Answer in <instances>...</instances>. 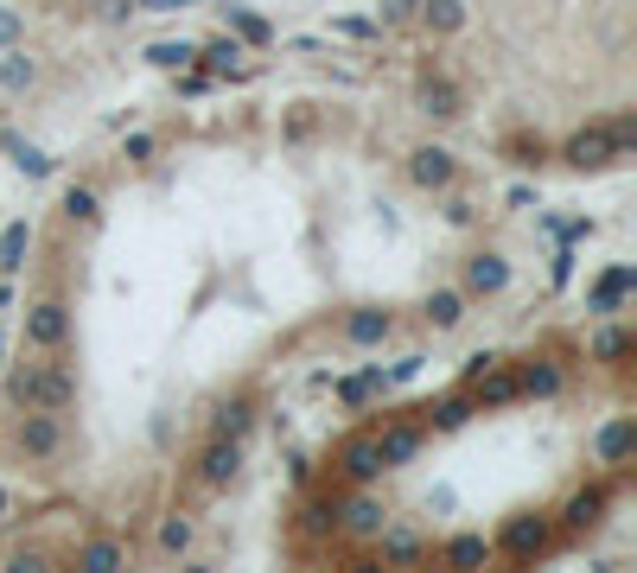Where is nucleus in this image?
I'll return each mask as SVG.
<instances>
[{
	"mask_svg": "<svg viewBox=\"0 0 637 573\" xmlns=\"http://www.w3.org/2000/svg\"><path fill=\"white\" fill-rule=\"evenodd\" d=\"M631 446H637V421H631V414H618V421L599 427L593 453H599V465H625V459H631Z\"/></svg>",
	"mask_w": 637,
	"mask_h": 573,
	"instance_id": "obj_13",
	"label": "nucleus"
},
{
	"mask_svg": "<svg viewBox=\"0 0 637 573\" xmlns=\"http://www.w3.org/2000/svg\"><path fill=\"white\" fill-rule=\"evenodd\" d=\"M179 7H198V0H141V13H179Z\"/></svg>",
	"mask_w": 637,
	"mask_h": 573,
	"instance_id": "obj_40",
	"label": "nucleus"
},
{
	"mask_svg": "<svg viewBox=\"0 0 637 573\" xmlns=\"http://www.w3.org/2000/svg\"><path fill=\"white\" fill-rule=\"evenodd\" d=\"M389 523V510L376 503L370 491L364 497H351V503H338V529H351V535H364V542H376V529Z\"/></svg>",
	"mask_w": 637,
	"mask_h": 573,
	"instance_id": "obj_12",
	"label": "nucleus"
},
{
	"mask_svg": "<svg viewBox=\"0 0 637 573\" xmlns=\"http://www.w3.org/2000/svg\"><path fill=\"white\" fill-rule=\"evenodd\" d=\"M421 446H427V427H415V421H395V427L376 433V459H383V472H402Z\"/></svg>",
	"mask_w": 637,
	"mask_h": 573,
	"instance_id": "obj_7",
	"label": "nucleus"
},
{
	"mask_svg": "<svg viewBox=\"0 0 637 573\" xmlns=\"http://www.w3.org/2000/svg\"><path fill=\"white\" fill-rule=\"evenodd\" d=\"M459 319H466V293H453V287L427 293V325H434V332H453Z\"/></svg>",
	"mask_w": 637,
	"mask_h": 573,
	"instance_id": "obj_23",
	"label": "nucleus"
},
{
	"mask_svg": "<svg viewBox=\"0 0 637 573\" xmlns=\"http://www.w3.org/2000/svg\"><path fill=\"white\" fill-rule=\"evenodd\" d=\"M32 77H39V71H32V58H26V51H13V58L0 64V83H7V90H26Z\"/></svg>",
	"mask_w": 637,
	"mask_h": 573,
	"instance_id": "obj_36",
	"label": "nucleus"
},
{
	"mask_svg": "<svg viewBox=\"0 0 637 573\" xmlns=\"http://www.w3.org/2000/svg\"><path fill=\"white\" fill-rule=\"evenodd\" d=\"M408 179H415L421 191H446L459 179V160L446 147H415V153H408Z\"/></svg>",
	"mask_w": 637,
	"mask_h": 573,
	"instance_id": "obj_8",
	"label": "nucleus"
},
{
	"mask_svg": "<svg viewBox=\"0 0 637 573\" xmlns=\"http://www.w3.org/2000/svg\"><path fill=\"white\" fill-rule=\"evenodd\" d=\"M147 64H160V71H185V64H198V45L192 39H160V45H147Z\"/></svg>",
	"mask_w": 637,
	"mask_h": 573,
	"instance_id": "obj_26",
	"label": "nucleus"
},
{
	"mask_svg": "<svg viewBox=\"0 0 637 573\" xmlns=\"http://www.w3.org/2000/svg\"><path fill=\"white\" fill-rule=\"evenodd\" d=\"M338 472L351 484H376L383 478V459H376V433H351V440L338 446Z\"/></svg>",
	"mask_w": 637,
	"mask_h": 573,
	"instance_id": "obj_9",
	"label": "nucleus"
},
{
	"mask_svg": "<svg viewBox=\"0 0 637 573\" xmlns=\"http://www.w3.org/2000/svg\"><path fill=\"white\" fill-rule=\"evenodd\" d=\"M26 344H32V351H64V344H71V306H64V300H39L26 312Z\"/></svg>",
	"mask_w": 637,
	"mask_h": 573,
	"instance_id": "obj_5",
	"label": "nucleus"
},
{
	"mask_svg": "<svg viewBox=\"0 0 637 573\" xmlns=\"http://www.w3.org/2000/svg\"><path fill=\"white\" fill-rule=\"evenodd\" d=\"M160 548H166V554H185V548H192V516H166V523H160Z\"/></svg>",
	"mask_w": 637,
	"mask_h": 573,
	"instance_id": "obj_35",
	"label": "nucleus"
},
{
	"mask_svg": "<svg viewBox=\"0 0 637 573\" xmlns=\"http://www.w3.org/2000/svg\"><path fill=\"white\" fill-rule=\"evenodd\" d=\"M26 249H32V223H7L0 230V268H26Z\"/></svg>",
	"mask_w": 637,
	"mask_h": 573,
	"instance_id": "obj_27",
	"label": "nucleus"
},
{
	"mask_svg": "<svg viewBox=\"0 0 637 573\" xmlns=\"http://www.w3.org/2000/svg\"><path fill=\"white\" fill-rule=\"evenodd\" d=\"M7 153H13V166H20L26 179H51V172H58V160H51V153L26 147V141H7Z\"/></svg>",
	"mask_w": 637,
	"mask_h": 573,
	"instance_id": "obj_32",
	"label": "nucleus"
},
{
	"mask_svg": "<svg viewBox=\"0 0 637 573\" xmlns=\"http://www.w3.org/2000/svg\"><path fill=\"white\" fill-rule=\"evenodd\" d=\"M7 395L20 408H51V414H64L77 402V376L64 370V363H20V370L7 376Z\"/></svg>",
	"mask_w": 637,
	"mask_h": 573,
	"instance_id": "obj_1",
	"label": "nucleus"
},
{
	"mask_svg": "<svg viewBox=\"0 0 637 573\" xmlns=\"http://www.w3.org/2000/svg\"><path fill=\"white\" fill-rule=\"evenodd\" d=\"M122 561H128V554H122V542H109V535H96V542L77 548V567L83 573H115Z\"/></svg>",
	"mask_w": 637,
	"mask_h": 573,
	"instance_id": "obj_24",
	"label": "nucleus"
},
{
	"mask_svg": "<svg viewBox=\"0 0 637 573\" xmlns=\"http://www.w3.org/2000/svg\"><path fill=\"white\" fill-rule=\"evenodd\" d=\"M376 13H383V20L395 26V20H408V13H415V0H383V7H376Z\"/></svg>",
	"mask_w": 637,
	"mask_h": 573,
	"instance_id": "obj_39",
	"label": "nucleus"
},
{
	"mask_svg": "<svg viewBox=\"0 0 637 573\" xmlns=\"http://www.w3.org/2000/svg\"><path fill=\"white\" fill-rule=\"evenodd\" d=\"M491 554H497V548L485 542V535H453V542L440 548V561H446V567H485Z\"/></svg>",
	"mask_w": 637,
	"mask_h": 573,
	"instance_id": "obj_22",
	"label": "nucleus"
},
{
	"mask_svg": "<svg viewBox=\"0 0 637 573\" xmlns=\"http://www.w3.org/2000/svg\"><path fill=\"white\" fill-rule=\"evenodd\" d=\"M637 287V268L631 262H618V268H606L599 274V287H593V312H618V300Z\"/></svg>",
	"mask_w": 637,
	"mask_h": 573,
	"instance_id": "obj_19",
	"label": "nucleus"
},
{
	"mask_svg": "<svg viewBox=\"0 0 637 573\" xmlns=\"http://www.w3.org/2000/svg\"><path fill=\"white\" fill-rule=\"evenodd\" d=\"M516 370V395H555L561 389V370L548 357H529V363H510Z\"/></svg>",
	"mask_w": 637,
	"mask_h": 573,
	"instance_id": "obj_18",
	"label": "nucleus"
},
{
	"mask_svg": "<svg viewBox=\"0 0 637 573\" xmlns=\"http://www.w3.org/2000/svg\"><path fill=\"white\" fill-rule=\"evenodd\" d=\"M376 542H383V567H415V561H427V542L421 535H408V529H376Z\"/></svg>",
	"mask_w": 637,
	"mask_h": 573,
	"instance_id": "obj_16",
	"label": "nucleus"
},
{
	"mask_svg": "<svg viewBox=\"0 0 637 573\" xmlns=\"http://www.w3.org/2000/svg\"><path fill=\"white\" fill-rule=\"evenodd\" d=\"M198 58H204V71H211V77H230L236 58H243V45H236V39H211V45H198Z\"/></svg>",
	"mask_w": 637,
	"mask_h": 573,
	"instance_id": "obj_29",
	"label": "nucleus"
},
{
	"mask_svg": "<svg viewBox=\"0 0 637 573\" xmlns=\"http://www.w3.org/2000/svg\"><path fill=\"white\" fill-rule=\"evenodd\" d=\"M421 414H434V427H440V433H453V427H466V421H472V395H446V402L421 408Z\"/></svg>",
	"mask_w": 637,
	"mask_h": 573,
	"instance_id": "obj_30",
	"label": "nucleus"
},
{
	"mask_svg": "<svg viewBox=\"0 0 637 573\" xmlns=\"http://www.w3.org/2000/svg\"><path fill=\"white\" fill-rule=\"evenodd\" d=\"M13 446H20L26 459H58L64 453V421L51 408H26L20 427H13Z\"/></svg>",
	"mask_w": 637,
	"mask_h": 573,
	"instance_id": "obj_3",
	"label": "nucleus"
},
{
	"mask_svg": "<svg viewBox=\"0 0 637 573\" xmlns=\"http://www.w3.org/2000/svg\"><path fill=\"white\" fill-rule=\"evenodd\" d=\"M593 357H599V363H618V357H631V332H618V325H606V332L593 338Z\"/></svg>",
	"mask_w": 637,
	"mask_h": 573,
	"instance_id": "obj_34",
	"label": "nucleus"
},
{
	"mask_svg": "<svg viewBox=\"0 0 637 573\" xmlns=\"http://www.w3.org/2000/svg\"><path fill=\"white\" fill-rule=\"evenodd\" d=\"M223 13H230V32H236L243 45H268V39H274V26L262 20V13H249V7H223Z\"/></svg>",
	"mask_w": 637,
	"mask_h": 573,
	"instance_id": "obj_28",
	"label": "nucleus"
},
{
	"mask_svg": "<svg viewBox=\"0 0 637 573\" xmlns=\"http://www.w3.org/2000/svg\"><path fill=\"white\" fill-rule=\"evenodd\" d=\"M389 332H395V319H389L383 306H357L351 319H344V338H351L357 351H370V344H383Z\"/></svg>",
	"mask_w": 637,
	"mask_h": 573,
	"instance_id": "obj_14",
	"label": "nucleus"
},
{
	"mask_svg": "<svg viewBox=\"0 0 637 573\" xmlns=\"http://www.w3.org/2000/svg\"><path fill=\"white\" fill-rule=\"evenodd\" d=\"M599 516H606V484H593V491L567 497V510H561V529H567V535H587V529H599Z\"/></svg>",
	"mask_w": 637,
	"mask_h": 573,
	"instance_id": "obj_15",
	"label": "nucleus"
},
{
	"mask_svg": "<svg viewBox=\"0 0 637 573\" xmlns=\"http://www.w3.org/2000/svg\"><path fill=\"white\" fill-rule=\"evenodd\" d=\"M249 427H255V402H249V395H236V402H223V408L211 414V433H217V440H243Z\"/></svg>",
	"mask_w": 637,
	"mask_h": 573,
	"instance_id": "obj_20",
	"label": "nucleus"
},
{
	"mask_svg": "<svg viewBox=\"0 0 637 573\" xmlns=\"http://www.w3.org/2000/svg\"><path fill=\"white\" fill-rule=\"evenodd\" d=\"M13 39H20V13L0 7V45H13Z\"/></svg>",
	"mask_w": 637,
	"mask_h": 573,
	"instance_id": "obj_38",
	"label": "nucleus"
},
{
	"mask_svg": "<svg viewBox=\"0 0 637 573\" xmlns=\"http://www.w3.org/2000/svg\"><path fill=\"white\" fill-rule=\"evenodd\" d=\"M64 217L83 223V230H96V223H102V198L90 185H71V191H64Z\"/></svg>",
	"mask_w": 637,
	"mask_h": 573,
	"instance_id": "obj_25",
	"label": "nucleus"
},
{
	"mask_svg": "<svg viewBox=\"0 0 637 573\" xmlns=\"http://www.w3.org/2000/svg\"><path fill=\"white\" fill-rule=\"evenodd\" d=\"M567 166L593 172V166H612V160H631V121H618V128H580L574 141L561 147Z\"/></svg>",
	"mask_w": 637,
	"mask_h": 573,
	"instance_id": "obj_2",
	"label": "nucleus"
},
{
	"mask_svg": "<svg viewBox=\"0 0 637 573\" xmlns=\"http://www.w3.org/2000/svg\"><path fill=\"white\" fill-rule=\"evenodd\" d=\"M122 153H128L134 166H141V160H153V134H128V147H122Z\"/></svg>",
	"mask_w": 637,
	"mask_h": 573,
	"instance_id": "obj_37",
	"label": "nucleus"
},
{
	"mask_svg": "<svg viewBox=\"0 0 637 573\" xmlns=\"http://www.w3.org/2000/svg\"><path fill=\"white\" fill-rule=\"evenodd\" d=\"M548 542H555V529L542 523V516H510L504 529H497V554H510V561H536V554H548Z\"/></svg>",
	"mask_w": 637,
	"mask_h": 573,
	"instance_id": "obj_4",
	"label": "nucleus"
},
{
	"mask_svg": "<svg viewBox=\"0 0 637 573\" xmlns=\"http://www.w3.org/2000/svg\"><path fill=\"white\" fill-rule=\"evenodd\" d=\"M0 147H7V134H0Z\"/></svg>",
	"mask_w": 637,
	"mask_h": 573,
	"instance_id": "obj_42",
	"label": "nucleus"
},
{
	"mask_svg": "<svg viewBox=\"0 0 637 573\" xmlns=\"http://www.w3.org/2000/svg\"><path fill=\"white\" fill-rule=\"evenodd\" d=\"M198 478L211 484V491H230V484L243 478V440H217L211 433V446L198 453Z\"/></svg>",
	"mask_w": 637,
	"mask_h": 573,
	"instance_id": "obj_6",
	"label": "nucleus"
},
{
	"mask_svg": "<svg viewBox=\"0 0 637 573\" xmlns=\"http://www.w3.org/2000/svg\"><path fill=\"white\" fill-rule=\"evenodd\" d=\"M504 402H516V370L497 357L491 370L472 376V408H504Z\"/></svg>",
	"mask_w": 637,
	"mask_h": 573,
	"instance_id": "obj_11",
	"label": "nucleus"
},
{
	"mask_svg": "<svg viewBox=\"0 0 637 573\" xmlns=\"http://www.w3.org/2000/svg\"><path fill=\"white\" fill-rule=\"evenodd\" d=\"M300 529H306V535H338V503H332V497H313V503L300 510Z\"/></svg>",
	"mask_w": 637,
	"mask_h": 573,
	"instance_id": "obj_31",
	"label": "nucleus"
},
{
	"mask_svg": "<svg viewBox=\"0 0 637 573\" xmlns=\"http://www.w3.org/2000/svg\"><path fill=\"white\" fill-rule=\"evenodd\" d=\"M0 523H7V484H0Z\"/></svg>",
	"mask_w": 637,
	"mask_h": 573,
	"instance_id": "obj_41",
	"label": "nucleus"
},
{
	"mask_svg": "<svg viewBox=\"0 0 637 573\" xmlns=\"http://www.w3.org/2000/svg\"><path fill=\"white\" fill-rule=\"evenodd\" d=\"M415 13H421L427 32H440V39H453V32L466 26V0H415Z\"/></svg>",
	"mask_w": 637,
	"mask_h": 573,
	"instance_id": "obj_17",
	"label": "nucleus"
},
{
	"mask_svg": "<svg viewBox=\"0 0 637 573\" xmlns=\"http://www.w3.org/2000/svg\"><path fill=\"white\" fill-rule=\"evenodd\" d=\"M510 287V262L497 249H478L472 262H466V293H478V300H491V293H504Z\"/></svg>",
	"mask_w": 637,
	"mask_h": 573,
	"instance_id": "obj_10",
	"label": "nucleus"
},
{
	"mask_svg": "<svg viewBox=\"0 0 637 573\" xmlns=\"http://www.w3.org/2000/svg\"><path fill=\"white\" fill-rule=\"evenodd\" d=\"M376 389H383V370H364V376H344V382H338V402H344V408H364V402H370Z\"/></svg>",
	"mask_w": 637,
	"mask_h": 573,
	"instance_id": "obj_33",
	"label": "nucleus"
},
{
	"mask_svg": "<svg viewBox=\"0 0 637 573\" xmlns=\"http://www.w3.org/2000/svg\"><path fill=\"white\" fill-rule=\"evenodd\" d=\"M421 115H434V121L466 115V109H459V90H453L446 77H427V83H421Z\"/></svg>",
	"mask_w": 637,
	"mask_h": 573,
	"instance_id": "obj_21",
	"label": "nucleus"
}]
</instances>
